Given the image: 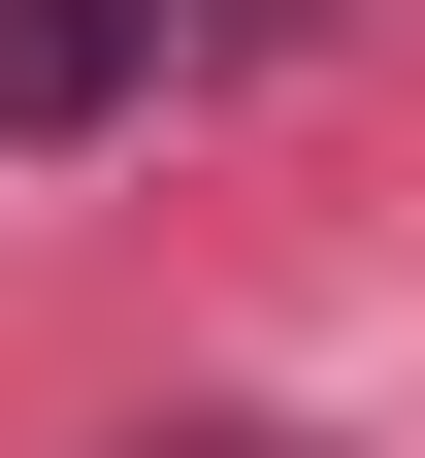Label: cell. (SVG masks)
I'll list each match as a JSON object with an SVG mask.
<instances>
[{"instance_id":"obj_1","label":"cell","mask_w":425,"mask_h":458,"mask_svg":"<svg viewBox=\"0 0 425 458\" xmlns=\"http://www.w3.org/2000/svg\"><path fill=\"white\" fill-rule=\"evenodd\" d=\"M164 66H197V0H0V131H33V164H98Z\"/></svg>"}]
</instances>
